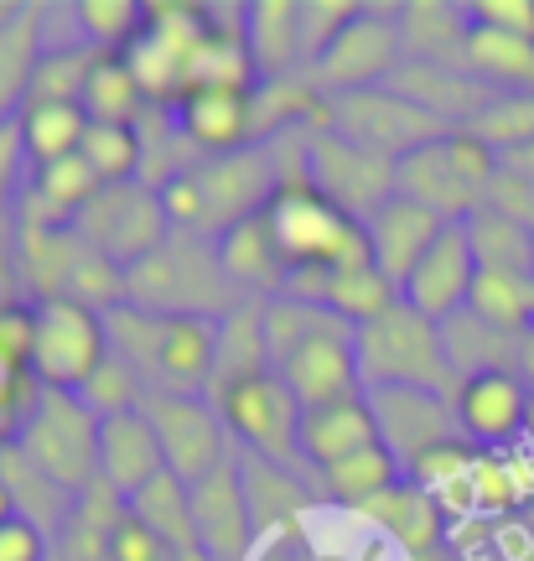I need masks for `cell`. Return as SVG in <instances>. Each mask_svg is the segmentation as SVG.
Here are the masks:
<instances>
[{"mask_svg":"<svg viewBox=\"0 0 534 561\" xmlns=\"http://www.w3.org/2000/svg\"><path fill=\"white\" fill-rule=\"evenodd\" d=\"M358 328L317 307V301L276 297L265 301V343H270V369L286 390L301 401V411L327 401L363 396L358 380Z\"/></svg>","mask_w":534,"mask_h":561,"instance_id":"cell-1","label":"cell"},{"mask_svg":"<svg viewBox=\"0 0 534 561\" xmlns=\"http://www.w3.org/2000/svg\"><path fill=\"white\" fill-rule=\"evenodd\" d=\"M109 348L130 364L146 385V396H208L218 359L213 318H156L119 301L104 312Z\"/></svg>","mask_w":534,"mask_h":561,"instance_id":"cell-2","label":"cell"},{"mask_svg":"<svg viewBox=\"0 0 534 561\" xmlns=\"http://www.w3.org/2000/svg\"><path fill=\"white\" fill-rule=\"evenodd\" d=\"M276 161L265 146H244L229 157H208L193 172L172 178L161 193L166 224L172 234H198V240H218L223 229L255 219L276 198Z\"/></svg>","mask_w":534,"mask_h":561,"instance_id":"cell-3","label":"cell"},{"mask_svg":"<svg viewBox=\"0 0 534 561\" xmlns=\"http://www.w3.org/2000/svg\"><path fill=\"white\" fill-rule=\"evenodd\" d=\"M125 301L156 318H229L244 297L223 276L213 240L198 234H166L161 250H151L140 265L125 271Z\"/></svg>","mask_w":534,"mask_h":561,"instance_id":"cell-4","label":"cell"},{"mask_svg":"<svg viewBox=\"0 0 534 561\" xmlns=\"http://www.w3.org/2000/svg\"><path fill=\"white\" fill-rule=\"evenodd\" d=\"M498 172V146H488L477 130H446L441 140L395 161V198L416 203L441 224H467L488 203Z\"/></svg>","mask_w":534,"mask_h":561,"instance_id":"cell-5","label":"cell"},{"mask_svg":"<svg viewBox=\"0 0 534 561\" xmlns=\"http://www.w3.org/2000/svg\"><path fill=\"white\" fill-rule=\"evenodd\" d=\"M358 380L363 390H431V396H456V369L441 343V322H426L395 301L384 318L358 328Z\"/></svg>","mask_w":534,"mask_h":561,"instance_id":"cell-6","label":"cell"},{"mask_svg":"<svg viewBox=\"0 0 534 561\" xmlns=\"http://www.w3.org/2000/svg\"><path fill=\"white\" fill-rule=\"evenodd\" d=\"M16 453L26 458V468H37L58 494H68V500L79 504L83 494L100 483V416H94L79 396L47 390V396H37V405L26 411V421H21Z\"/></svg>","mask_w":534,"mask_h":561,"instance_id":"cell-7","label":"cell"},{"mask_svg":"<svg viewBox=\"0 0 534 561\" xmlns=\"http://www.w3.org/2000/svg\"><path fill=\"white\" fill-rule=\"evenodd\" d=\"M265 219L276 229L280 250H286V265L291 276H337L348 265L369 261V240H363V224L348 219L343 208L312 193L306 182L297 187H280Z\"/></svg>","mask_w":534,"mask_h":561,"instance_id":"cell-8","label":"cell"},{"mask_svg":"<svg viewBox=\"0 0 534 561\" xmlns=\"http://www.w3.org/2000/svg\"><path fill=\"white\" fill-rule=\"evenodd\" d=\"M109 322L100 307L73 297H42L32 307V359L26 375L42 390L58 396H79L83 385L100 375V364L109 359Z\"/></svg>","mask_w":534,"mask_h":561,"instance_id":"cell-9","label":"cell"},{"mask_svg":"<svg viewBox=\"0 0 534 561\" xmlns=\"http://www.w3.org/2000/svg\"><path fill=\"white\" fill-rule=\"evenodd\" d=\"M213 405L244 458H265V462H280V468H297L301 462V447H297L301 401L286 390V380H280L276 369L218 390Z\"/></svg>","mask_w":534,"mask_h":561,"instance_id":"cell-10","label":"cell"},{"mask_svg":"<svg viewBox=\"0 0 534 561\" xmlns=\"http://www.w3.org/2000/svg\"><path fill=\"white\" fill-rule=\"evenodd\" d=\"M327 130L363 146V151H374L384 161L410 157V151L446 136V125L431 121L426 110H416L390 83L384 89H358V94H333L327 100Z\"/></svg>","mask_w":534,"mask_h":561,"instance_id":"cell-11","label":"cell"},{"mask_svg":"<svg viewBox=\"0 0 534 561\" xmlns=\"http://www.w3.org/2000/svg\"><path fill=\"white\" fill-rule=\"evenodd\" d=\"M79 240L89 250H100L109 265L130 271L140 265L151 250L166 244L172 224H166V208H161V193L146 187V182H119V187H100V198L79 214Z\"/></svg>","mask_w":534,"mask_h":561,"instance_id":"cell-12","label":"cell"},{"mask_svg":"<svg viewBox=\"0 0 534 561\" xmlns=\"http://www.w3.org/2000/svg\"><path fill=\"white\" fill-rule=\"evenodd\" d=\"M405 62L399 47V21L395 11H379V5H358L353 21L337 32L322 58L312 62V83L333 94H358V89H384L395 79V68Z\"/></svg>","mask_w":534,"mask_h":561,"instance_id":"cell-13","label":"cell"},{"mask_svg":"<svg viewBox=\"0 0 534 561\" xmlns=\"http://www.w3.org/2000/svg\"><path fill=\"white\" fill-rule=\"evenodd\" d=\"M306 187L322 193L333 208H343L348 219L369 224L395 198V161L374 157L333 130H312L306 136Z\"/></svg>","mask_w":534,"mask_h":561,"instance_id":"cell-14","label":"cell"},{"mask_svg":"<svg viewBox=\"0 0 534 561\" xmlns=\"http://www.w3.org/2000/svg\"><path fill=\"white\" fill-rule=\"evenodd\" d=\"M140 411L156 426L172 479L198 483L239 458L234 437H229V426H223V416H218V405L208 396H146Z\"/></svg>","mask_w":534,"mask_h":561,"instance_id":"cell-15","label":"cell"},{"mask_svg":"<svg viewBox=\"0 0 534 561\" xmlns=\"http://www.w3.org/2000/svg\"><path fill=\"white\" fill-rule=\"evenodd\" d=\"M456 432L477 453H503L514 447L534 421V390L514 369H488V375H467L452 396Z\"/></svg>","mask_w":534,"mask_h":561,"instance_id":"cell-16","label":"cell"},{"mask_svg":"<svg viewBox=\"0 0 534 561\" xmlns=\"http://www.w3.org/2000/svg\"><path fill=\"white\" fill-rule=\"evenodd\" d=\"M473 280H477V255L467 240V224H446L441 240L420 255V265L405 276L399 301L420 312L426 322H452L456 312H467L473 301Z\"/></svg>","mask_w":534,"mask_h":561,"instance_id":"cell-17","label":"cell"},{"mask_svg":"<svg viewBox=\"0 0 534 561\" xmlns=\"http://www.w3.org/2000/svg\"><path fill=\"white\" fill-rule=\"evenodd\" d=\"M187 489H193V525H198L202 561H249V551L259 546V530L249 494H244L239 458L223 462L208 479L187 483Z\"/></svg>","mask_w":534,"mask_h":561,"instance_id":"cell-18","label":"cell"},{"mask_svg":"<svg viewBox=\"0 0 534 561\" xmlns=\"http://www.w3.org/2000/svg\"><path fill=\"white\" fill-rule=\"evenodd\" d=\"M369 405H374L379 421V442L395 453L399 468L420 462L446 442H462L456 411L446 396H431V390H369Z\"/></svg>","mask_w":534,"mask_h":561,"instance_id":"cell-19","label":"cell"},{"mask_svg":"<svg viewBox=\"0 0 534 561\" xmlns=\"http://www.w3.org/2000/svg\"><path fill=\"white\" fill-rule=\"evenodd\" d=\"M172 121L202 161L244 151L255 146V89H187L172 104Z\"/></svg>","mask_w":534,"mask_h":561,"instance_id":"cell-20","label":"cell"},{"mask_svg":"<svg viewBox=\"0 0 534 561\" xmlns=\"http://www.w3.org/2000/svg\"><path fill=\"white\" fill-rule=\"evenodd\" d=\"M161 473H166V453H161V437L146 411L100 421V483L119 504H130Z\"/></svg>","mask_w":534,"mask_h":561,"instance_id":"cell-21","label":"cell"},{"mask_svg":"<svg viewBox=\"0 0 534 561\" xmlns=\"http://www.w3.org/2000/svg\"><path fill=\"white\" fill-rule=\"evenodd\" d=\"M390 89L405 94L416 110H426L431 121H441L446 130H467V125H477L498 104L494 89H483L473 73H462V68H436V62H399Z\"/></svg>","mask_w":534,"mask_h":561,"instance_id":"cell-22","label":"cell"},{"mask_svg":"<svg viewBox=\"0 0 534 561\" xmlns=\"http://www.w3.org/2000/svg\"><path fill=\"white\" fill-rule=\"evenodd\" d=\"M218 250V265H223V276L234 280V291L244 301H276L286 297V280H291V265H286V250H280L276 229H270V219L265 214H255V219L234 224V229H223L213 240Z\"/></svg>","mask_w":534,"mask_h":561,"instance_id":"cell-23","label":"cell"},{"mask_svg":"<svg viewBox=\"0 0 534 561\" xmlns=\"http://www.w3.org/2000/svg\"><path fill=\"white\" fill-rule=\"evenodd\" d=\"M297 447L312 473H327V468H337L343 458H353L363 447H379V421H374V405H369V390L348 396V401H327L301 411Z\"/></svg>","mask_w":534,"mask_h":561,"instance_id":"cell-24","label":"cell"},{"mask_svg":"<svg viewBox=\"0 0 534 561\" xmlns=\"http://www.w3.org/2000/svg\"><path fill=\"white\" fill-rule=\"evenodd\" d=\"M441 229H446V224L436 219V214H426V208H416V203H405V198H390L374 219L363 224L369 261H374L379 276L399 291V286H405V276L420 265V255L441 240Z\"/></svg>","mask_w":534,"mask_h":561,"instance_id":"cell-25","label":"cell"},{"mask_svg":"<svg viewBox=\"0 0 534 561\" xmlns=\"http://www.w3.org/2000/svg\"><path fill=\"white\" fill-rule=\"evenodd\" d=\"M395 21H399L405 62H436V68H462L467 62V32H473V21H467L462 5L410 0V5H395Z\"/></svg>","mask_w":534,"mask_h":561,"instance_id":"cell-26","label":"cell"},{"mask_svg":"<svg viewBox=\"0 0 534 561\" xmlns=\"http://www.w3.org/2000/svg\"><path fill=\"white\" fill-rule=\"evenodd\" d=\"M363 520H374L384 536H395L399 551H410V557H431L436 546L446 541V510L416 479H399L384 500L363 510Z\"/></svg>","mask_w":534,"mask_h":561,"instance_id":"cell-27","label":"cell"},{"mask_svg":"<svg viewBox=\"0 0 534 561\" xmlns=\"http://www.w3.org/2000/svg\"><path fill=\"white\" fill-rule=\"evenodd\" d=\"M244 42H249L259 83L297 73V62L306 58L301 53V5L297 0H255V5H244Z\"/></svg>","mask_w":534,"mask_h":561,"instance_id":"cell-28","label":"cell"},{"mask_svg":"<svg viewBox=\"0 0 534 561\" xmlns=\"http://www.w3.org/2000/svg\"><path fill=\"white\" fill-rule=\"evenodd\" d=\"M524 339L530 333H503L488 328L473 312H456L452 322H441V343H446V359L456 369V385L467 375H488V369H524Z\"/></svg>","mask_w":534,"mask_h":561,"instance_id":"cell-29","label":"cell"},{"mask_svg":"<svg viewBox=\"0 0 534 561\" xmlns=\"http://www.w3.org/2000/svg\"><path fill=\"white\" fill-rule=\"evenodd\" d=\"M462 68L483 89H494L498 100H530L534 94V42H524V37H503V32L473 26Z\"/></svg>","mask_w":534,"mask_h":561,"instance_id":"cell-30","label":"cell"},{"mask_svg":"<svg viewBox=\"0 0 534 561\" xmlns=\"http://www.w3.org/2000/svg\"><path fill=\"white\" fill-rule=\"evenodd\" d=\"M270 369V343H265V301H244L229 318H218V359H213V385L208 401L229 385L265 375Z\"/></svg>","mask_w":534,"mask_h":561,"instance_id":"cell-31","label":"cell"},{"mask_svg":"<svg viewBox=\"0 0 534 561\" xmlns=\"http://www.w3.org/2000/svg\"><path fill=\"white\" fill-rule=\"evenodd\" d=\"M239 473H244V494H249V510H255L259 536H270V530H291L297 520H306L312 489L297 483L291 468L265 462V458H244V453H239Z\"/></svg>","mask_w":534,"mask_h":561,"instance_id":"cell-32","label":"cell"},{"mask_svg":"<svg viewBox=\"0 0 534 561\" xmlns=\"http://www.w3.org/2000/svg\"><path fill=\"white\" fill-rule=\"evenodd\" d=\"M312 479H317V489L337 504V510H353V515H363L369 504L384 500V494L405 479V468H399L395 453L379 442V447H363V453L343 458L337 468H327V473H312Z\"/></svg>","mask_w":534,"mask_h":561,"instance_id":"cell-33","label":"cell"},{"mask_svg":"<svg viewBox=\"0 0 534 561\" xmlns=\"http://www.w3.org/2000/svg\"><path fill=\"white\" fill-rule=\"evenodd\" d=\"M42 5H21L16 21L0 26V125H11V115H21V104L32 94V73L42 62Z\"/></svg>","mask_w":534,"mask_h":561,"instance_id":"cell-34","label":"cell"},{"mask_svg":"<svg viewBox=\"0 0 534 561\" xmlns=\"http://www.w3.org/2000/svg\"><path fill=\"white\" fill-rule=\"evenodd\" d=\"M140 525H151L161 541H172L182 551V561H202V546H198V525H193V489L172 473H161L156 483H146L136 500L125 504Z\"/></svg>","mask_w":534,"mask_h":561,"instance_id":"cell-35","label":"cell"},{"mask_svg":"<svg viewBox=\"0 0 534 561\" xmlns=\"http://www.w3.org/2000/svg\"><path fill=\"white\" fill-rule=\"evenodd\" d=\"M16 130H21V151H26L32 172H37V167L79 157L89 115H83V104H26L16 115Z\"/></svg>","mask_w":534,"mask_h":561,"instance_id":"cell-36","label":"cell"},{"mask_svg":"<svg viewBox=\"0 0 534 561\" xmlns=\"http://www.w3.org/2000/svg\"><path fill=\"white\" fill-rule=\"evenodd\" d=\"M79 104H83V115H89V125H140L151 115V104H146L140 83L130 79V68H125L119 53H100L94 58Z\"/></svg>","mask_w":534,"mask_h":561,"instance_id":"cell-37","label":"cell"},{"mask_svg":"<svg viewBox=\"0 0 534 561\" xmlns=\"http://www.w3.org/2000/svg\"><path fill=\"white\" fill-rule=\"evenodd\" d=\"M467 240H473L477 271H498V276H534V234L524 224L503 219L494 208H477L467 219Z\"/></svg>","mask_w":534,"mask_h":561,"instance_id":"cell-38","label":"cell"},{"mask_svg":"<svg viewBox=\"0 0 534 561\" xmlns=\"http://www.w3.org/2000/svg\"><path fill=\"white\" fill-rule=\"evenodd\" d=\"M395 301H399V291L384 276H379L374 261L348 265V271L327 276V286H322V307H327V312H337V318L348 322V328H363V322L384 318Z\"/></svg>","mask_w":534,"mask_h":561,"instance_id":"cell-39","label":"cell"},{"mask_svg":"<svg viewBox=\"0 0 534 561\" xmlns=\"http://www.w3.org/2000/svg\"><path fill=\"white\" fill-rule=\"evenodd\" d=\"M79 157L89 161V172L104 182V187H119V182H140V130L136 125H89L83 130Z\"/></svg>","mask_w":534,"mask_h":561,"instance_id":"cell-40","label":"cell"},{"mask_svg":"<svg viewBox=\"0 0 534 561\" xmlns=\"http://www.w3.org/2000/svg\"><path fill=\"white\" fill-rule=\"evenodd\" d=\"M94 58H100L94 47H47L37 62V73H32L26 104H79ZM26 104H21V110H26Z\"/></svg>","mask_w":534,"mask_h":561,"instance_id":"cell-41","label":"cell"},{"mask_svg":"<svg viewBox=\"0 0 534 561\" xmlns=\"http://www.w3.org/2000/svg\"><path fill=\"white\" fill-rule=\"evenodd\" d=\"M73 16L94 53H125L146 26V5L140 0H79Z\"/></svg>","mask_w":534,"mask_h":561,"instance_id":"cell-42","label":"cell"},{"mask_svg":"<svg viewBox=\"0 0 534 561\" xmlns=\"http://www.w3.org/2000/svg\"><path fill=\"white\" fill-rule=\"evenodd\" d=\"M79 401L89 405L100 421L104 416H125V411H140V405H146V385H140V375L119 359V354H109V359L100 364V375L79 390Z\"/></svg>","mask_w":534,"mask_h":561,"instance_id":"cell-43","label":"cell"},{"mask_svg":"<svg viewBox=\"0 0 534 561\" xmlns=\"http://www.w3.org/2000/svg\"><path fill=\"white\" fill-rule=\"evenodd\" d=\"M109 561H182V551L161 541L151 525H140L130 510H119L115 530H109Z\"/></svg>","mask_w":534,"mask_h":561,"instance_id":"cell-44","label":"cell"},{"mask_svg":"<svg viewBox=\"0 0 534 561\" xmlns=\"http://www.w3.org/2000/svg\"><path fill=\"white\" fill-rule=\"evenodd\" d=\"M467 130H477V136L488 140V146H498V151L524 146V140H534V94L530 100H498L494 110L477 125H467Z\"/></svg>","mask_w":534,"mask_h":561,"instance_id":"cell-45","label":"cell"},{"mask_svg":"<svg viewBox=\"0 0 534 561\" xmlns=\"http://www.w3.org/2000/svg\"><path fill=\"white\" fill-rule=\"evenodd\" d=\"M297 5H301V53H306V62H317L322 47H327L358 11L348 0H297Z\"/></svg>","mask_w":534,"mask_h":561,"instance_id":"cell-46","label":"cell"},{"mask_svg":"<svg viewBox=\"0 0 534 561\" xmlns=\"http://www.w3.org/2000/svg\"><path fill=\"white\" fill-rule=\"evenodd\" d=\"M467 21L488 26V32H503V37L534 42V0H473Z\"/></svg>","mask_w":534,"mask_h":561,"instance_id":"cell-47","label":"cell"},{"mask_svg":"<svg viewBox=\"0 0 534 561\" xmlns=\"http://www.w3.org/2000/svg\"><path fill=\"white\" fill-rule=\"evenodd\" d=\"M0 561H47V530L32 515H11L0 525Z\"/></svg>","mask_w":534,"mask_h":561,"instance_id":"cell-48","label":"cell"},{"mask_svg":"<svg viewBox=\"0 0 534 561\" xmlns=\"http://www.w3.org/2000/svg\"><path fill=\"white\" fill-rule=\"evenodd\" d=\"M0 354L16 364L32 359V307H21V301L0 307Z\"/></svg>","mask_w":534,"mask_h":561,"instance_id":"cell-49","label":"cell"},{"mask_svg":"<svg viewBox=\"0 0 534 561\" xmlns=\"http://www.w3.org/2000/svg\"><path fill=\"white\" fill-rule=\"evenodd\" d=\"M21 161H26V151H21V130H16V121H11V125H0V208L11 198V182H16Z\"/></svg>","mask_w":534,"mask_h":561,"instance_id":"cell-50","label":"cell"},{"mask_svg":"<svg viewBox=\"0 0 534 561\" xmlns=\"http://www.w3.org/2000/svg\"><path fill=\"white\" fill-rule=\"evenodd\" d=\"M498 157H503V167H509V172H519L524 182H534V140L509 146V151H498Z\"/></svg>","mask_w":534,"mask_h":561,"instance_id":"cell-51","label":"cell"},{"mask_svg":"<svg viewBox=\"0 0 534 561\" xmlns=\"http://www.w3.org/2000/svg\"><path fill=\"white\" fill-rule=\"evenodd\" d=\"M16 515V500H11V489H5V479H0V525Z\"/></svg>","mask_w":534,"mask_h":561,"instance_id":"cell-52","label":"cell"},{"mask_svg":"<svg viewBox=\"0 0 534 561\" xmlns=\"http://www.w3.org/2000/svg\"><path fill=\"white\" fill-rule=\"evenodd\" d=\"M16 11H21L16 0H0V26H5V21H16Z\"/></svg>","mask_w":534,"mask_h":561,"instance_id":"cell-53","label":"cell"},{"mask_svg":"<svg viewBox=\"0 0 534 561\" xmlns=\"http://www.w3.org/2000/svg\"><path fill=\"white\" fill-rule=\"evenodd\" d=\"M530 234H534V224H530Z\"/></svg>","mask_w":534,"mask_h":561,"instance_id":"cell-54","label":"cell"}]
</instances>
